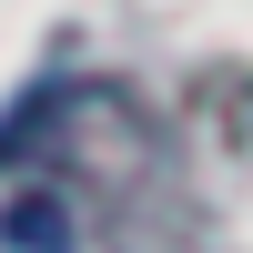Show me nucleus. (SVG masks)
<instances>
[{"label": "nucleus", "instance_id": "obj_1", "mask_svg": "<svg viewBox=\"0 0 253 253\" xmlns=\"http://www.w3.org/2000/svg\"><path fill=\"white\" fill-rule=\"evenodd\" d=\"M0 243L10 253H71V223H61L51 193H10L0 203Z\"/></svg>", "mask_w": 253, "mask_h": 253}]
</instances>
